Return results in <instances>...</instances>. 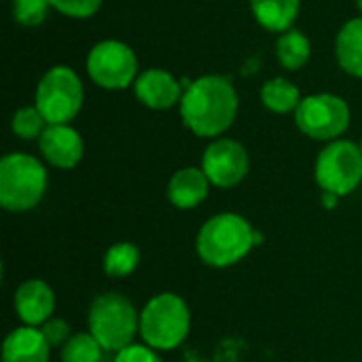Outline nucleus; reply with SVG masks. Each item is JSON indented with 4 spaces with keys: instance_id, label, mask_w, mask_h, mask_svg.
<instances>
[{
    "instance_id": "obj_16",
    "label": "nucleus",
    "mask_w": 362,
    "mask_h": 362,
    "mask_svg": "<svg viewBox=\"0 0 362 362\" xmlns=\"http://www.w3.org/2000/svg\"><path fill=\"white\" fill-rule=\"evenodd\" d=\"M299 0H250L257 21L272 32H288L299 15Z\"/></svg>"
},
{
    "instance_id": "obj_18",
    "label": "nucleus",
    "mask_w": 362,
    "mask_h": 362,
    "mask_svg": "<svg viewBox=\"0 0 362 362\" xmlns=\"http://www.w3.org/2000/svg\"><path fill=\"white\" fill-rule=\"evenodd\" d=\"M261 100L269 110L284 115V112L297 110V106L301 104V93L286 78H272L263 85Z\"/></svg>"
},
{
    "instance_id": "obj_12",
    "label": "nucleus",
    "mask_w": 362,
    "mask_h": 362,
    "mask_svg": "<svg viewBox=\"0 0 362 362\" xmlns=\"http://www.w3.org/2000/svg\"><path fill=\"white\" fill-rule=\"evenodd\" d=\"M15 310L28 327L45 325L55 310L53 288L45 280H25L15 293Z\"/></svg>"
},
{
    "instance_id": "obj_13",
    "label": "nucleus",
    "mask_w": 362,
    "mask_h": 362,
    "mask_svg": "<svg viewBox=\"0 0 362 362\" xmlns=\"http://www.w3.org/2000/svg\"><path fill=\"white\" fill-rule=\"evenodd\" d=\"M134 87H136L138 100L153 110H165L182 100L180 83L170 72L159 70V68L142 72L136 78Z\"/></svg>"
},
{
    "instance_id": "obj_9",
    "label": "nucleus",
    "mask_w": 362,
    "mask_h": 362,
    "mask_svg": "<svg viewBox=\"0 0 362 362\" xmlns=\"http://www.w3.org/2000/svg\"><path fill=\"white\" fill-rule=\"evenodd\" d=\"M87 72L104 89H125L136 78L138 59L125 42L102 40L87 55Z\"/></svg>"
},
{
    "instance_id": "obj_7",
    "label": "nucleus",
    "mask_w": 362,
    "mask_h": 362,
    "mask_svg": "<svg viewBox=\"0 0 362 362\" xmlns=\"http://www.w3.org/2000/svg\"><path fill=\"white\" fill-rule=\"evenodd\" d=\"M362 180V151L350 140H335L325 146L316 161V182L325 193L344 197Z\"/></svg>"
},
{
    "instance_id": "obj_8",
    "label": "nucleus",
    "mask_w": 362,
    "mask_h": 362,
    "mask_svg": "<svg viewBox=\"0 0 362 362\" xmlns=\"http://www.w3.org/2000/svg\"><path fill=\"white\" fill-rule=\"evenodd\" d=\"M295 121L314 140H335L350 125V108L339 95L316 93L301 100L295 110Z\"/></svg>"
},
{
    "instance_id": "obj_15",
    "label": "nucleus",
    "mask_w": 362,
    "mask_h": 362,
    "mask_svg": "<svg viewBox=\"0 0 362 362\" xmlns=\"http://www.w3.org/2000/svg\"><path fill=\"white\" fill-rule=\"evenodd\" d=\"M208 185H210V180L204 174V170L182 168L170 180V185H168V197H170V202L176 208L191 210V208L199 206L206 199Z\"/></svg>"
},
{
    "instance_id": "obj_27",
    "label": "nucleus",
    "mask_w": 362,
    "mask_h": 362,
    "mask_svg": "<svg viewBox=\"0 0 362 362\" xmlns=\"http://www.w3.org/2000/svg\"><path fill=\"white\" fill-rule=\"evenodd\" d=\"M335 202H337V195H333V193H325V206H327V208H333V206H335Z\"/></svg>"
},
{
    "instance_id": "obj_29",
    "label": "nucleus",
    "mask_w": 362,
    "mask_h": 362,
    "mask_svg": "<svg viewBox=\"0 0 362 362\" xmlns=\"http://www.w3.org/2000/svg\"><path fill=\"white\" fill-rule=\"evenodd\" d=\"M361 151H362V142H361Z\"/></svg>"
},
{
    "instance_id": "obj_25",
    "label": "nucleus",
    "mask_w": 362,
    "mask_h": 362,
    "mask_svg": "<svg viewBox=\"0 0 362 362\" xmlns=\"http://www.w3.org/2000/svg\"><path fill=\"white\" fill-rule=\"evenodd\" d=\"M47 344L51 348H64V344L72 337L70 335V325L62 318H49L42 327H40Z\"/></svg>"
},
{
    "instance_id": "obj_20",
    "label": "nucleus",
    "mask_w": 362,
    "mask_h": 362,
    "mask_svg": "<svg viewBox=\"0 0 362 362\" xmlns=\"http://www.w3.org/2000/svg\"><path fill=\"white\" fill-rule=\"evenodd\" d=\"M138 263H140V250L129 242H121L108 248L104 257V272L110 278H125L138 267Z\"/></svg>"
},
{
    "instance_id": "obj_11",
    "label": "nucleus",
    "mask_w": 362,
    "mask_h": 362,
    "mask_svg": "<svg viewBox=\"0 0 362 362\" xmlns=\"http://www.w3.org/2000/svg\"><path fill=\"white\" fill-rule=\"evenodd\" d=\"M40 151L51 165L70 170L83 159L85 146L78 132L70 125H47L40 136Z\"/></svg>"
},
{
    "instance_id": "obj_6",
    "label": "nucleus",
    "mask_w": 362,
    "mask_h": 362,
    "mask_svg": "<svg viewBox=\"0 0 362 362\" xmlns=\"http://www.w3.org/2000/svg\"><path fill=\"white\" fill-rule=\"evenodd\" d=\"M83 106V85L68 66H55L36 87V108L49 125H68Z\"/></svg>"
},
{
    "instance_id": "obj_28",
    "label": "nucleus",
    "mask_w": 362,
    "mask_h": 362,
    "mask_svg": "<svg viewBox=\"0 0 362 362\" xmlns=\"http://www.w3.org/2000/svg\"><path fill=\"white\" fill-rule=\"evenodd\" d=\"M356 4H358V8L362 11V0H356Z\"/></svg>"
},
{
    "instance_id": "obj_21",
    "label": "nucleus",
    "mask_w": 362,
    "mask_h": 362,
    "mask_svg": "<svg viewBox=\"0 0 362 362\" xmlns=\"http://www.w3.org/2000/svg\"><path fill=\"white\" fill-rule=\"evenodd\" d=\"M102 346L91 333L72 335L62 348V362H100Z\"/></svg>"
},
{
    "instance_id": "obj_5",
    "label": "nucleus",
    "mask_w": 362,
    "mask_h": 362,
    "mask_svg": "<svg viewBox=\"0 0 362 362\" xmlns=\"http://www.w3.org/2000/svg\"><path fill=\"white\" fill-rule=\"evenodd\" d=\"M140 318L134 305L119 293L98 295L89 308V333L108 352H121L132 346Z\"/></svg>"
},
{
    "instance_id": "obj_22",
    "label": "nucleus",
    "mask_w": 362,
    "mask_h": 362,
    "mask_svg": "<svg viewBox=\"0 0 362 362\" xmlns=\"http://www.w3.org/2000/svg\"><path fill=\"white\" fill-rule=\"evenodd\" d=\"M47 121L45 117L40 115V110L36 106H28V108H21L13 115V121H11V127H13V134L19 136V138H25V140H32V138H40L42 132L47 129Z\"/></svg>"
},
{
    "instance_id": "obj_17",
    "label": "nucleus",
    "mask_w": 362,
    "mask_h": 362,
    "mask_svg": "<svg viewBox=\"0 0 362 362\" xmlns=\"http://www.w3.org/2000/svg\"><path fill=\"white\" fill-rule=\"evenodd\" d=\"M337 59L339 66L352 74L362 76V17L350 19L337 34Z\"/></svg>"
},
{
    "instance_id": "obj_2",
    "label": "nucleus",
    "mask_w": 362,
    "mask_h": 362,
    "mask_svg": "<svg viewBox=\"0 0 362 362\" xmlns=\"http://www.w3.org/2000/svg\"><path fill=\"white\" fill-rule=\"evenodd\" d=\"M257 244V231L238 214H218L197 233V255L206 265L229 267L242 261Z\"/></svg>"
},
{
    "instance_id": "obj_24",
    "label": "nucleus",
    "mask_w": 362,
    "mask_h": 362,
    "mask_svg": "<svg viewBox=\"0 0 362 362\" xmlns=\"http://www.w3.org/2000/svg\"><path fill=\"white\" fill-rule=\"evenodd\" d=\"M49 4L68 17L85 19L98 13V8L102 6V0H49Z\"/></svg>"
},
{
    "instance_id": "obj_23",
    "label": "nucleus",
    "mask_w": 362,
    "mask_h": 362,
    "mask_svg": "<svg viewBox=\"0 0 362 362\" xmlns=\"http://www.w3.org/2000/svg\"><path fill=\"white\" fill-rule=\"evenodd\" d=\"M49 0H13V17L21 25H38L45 21Z\"/></svg>"
},
{
    "instance_id": "obj_1",
    "label": "nucleus",
    "mask_w": 362,
    "mask_h": 362,
    "mask_svg": "<svg viewBox=\"0 0 362 362\" xmlns=\"http://www.w3.org/2000/svg\"><path fill=\"white\" fill-rule=\"evenodd\" d=\"M238 115V93L225 76H202L185 87L180 117L202 138H214L231 127Z\"/></svg>"
},
{
    "instance_id": "obj_4",
    "label": "nucleus",
    "mask_w": 362,
    "mask_h": 362,
    "mask_svg": "<svg viewBox=\"0 0 362 362\" xmlns=\"http://www.w3.org/2000/svg\"><path fill=\"white\" fill-rule=\"evenodd\" d=\"M47 172L38 159L11 153L0 161V204L8 212L32 210L45 195Z\"/></svg>"
},
{
    "instance_id": "obj_14",
    "label": "nucleus",
    "mask_w": 362,
    "mask_h": 362,
    "mask_svg": "<svg viewBox=\"0 0 362 362\" xmlns=\"http://www.w3.org/2000/svg\"><path fill=\"white\" fill-rule=\"evenodd\" d=\"M49 350L45 335L36 327H19L4 339L2 362H49Z\"/></svg>"
},
{
    "instance_id": "obj_19",
    "label": "nucleus",
    "mask_w": 362,
    "mask_h": 362,
    "mask_svg": "<svg viewBox=\"0 0 362 362\" xmlns=\"http://www.w3.org/2000/svg\"><path fill=\"white\" fill-rule=\"evenodd\" d=\"M310 40L299 30H288L278 38V59L288 70H299L310 59Z\"/></svg>"
},
{
    "instance_id": "obj_10",
    "label": "nucleus",
    "mask_w": 362,
    "mask_h": 362,
    "mask_svg": "<svg viewBox=\"0 0 362 362\" xmlns=\"http://www.w3.org/2000/svg\"><path fill=\"white\" fill-rule=\"evenodd\" d=\"M202 170L212 185L221 189L235 187L248 174V153L235 140H216L206 148Z\"/></svg>"
},
{
    "instance_id": "obj_3",
    "label": "nucleus",
    "mask_w": 362,
    "mask_h": 362,
    "mask_svg": "<svg viewBox=\"0 0 362 362\" xmlns=\"http://www.w3.org/2000/svg\"><path fill=\"white\" fill-rule=\"evenodd\" d=\"M191 329V312L174 293L153 297L140 314V335L153 350L178 348Z\"/></svg>"
},
{
    "instance_id": "obj_26",
    "label": "nucleus",
    "mask_w": 362,
    "mask_h": 362,
    "mask_svg": "<svg viewBox=\"0 0 362 362\" xmlns=\"http://www.w3.org/2000/svg\"><path fill=\"white\" fill-rule=\"evenodd\" d=\"M115 362H163L153 348H146V346H127L125 350L117 352V358Z\"/></svg>"
}]
</instances>
